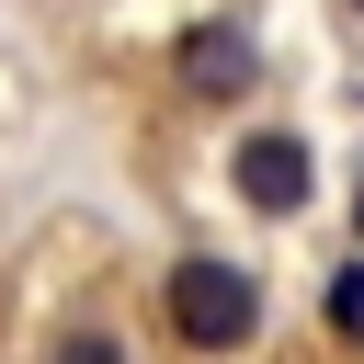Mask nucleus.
<instances>
[{
    "mask_svg": "<svg viewBox=\"0 0 364 364\" xmlns=\"http://www.w3.org/2000/svg\"><path fill=\"white\" fill-rule=\"evenodd\" d=\"M228 182H239V205H250V216H296V205H307V136L250 125V136H239V159H228Z\"/></svg>",
    "mask_w": 364,
    "mask_h": 364,
    "instance_id": "f03ea898",
    "label": "nucleus"
},
{
    "mask_svg": "<svg viewBox=\"0 0 364 364\" xmlns=\"http://www.w3.org/2000/svg\"><path fill=\"white\" fill-rule=\"evenodd\" d=\"M330 318H341V330H364V262H353V273L330 284Z\"/></svg>",
    "mask_w": 364,
    "mask_h": 364,
    "instance_id": "39448f33",
    "label": "nucleus"
},
{
    "mask_svg": "<svg viewBox=\"0 0 364 364\" xmlns=\"http://www.w3.org/2000/svg\"><path fill=\"white\" fill-rule=\"evenodd\" d=\"M159 307H171V341H182V353H239V341L262 330V284H250V262H216V250L171 262Z\"/></svg>",
    "mask_w": 364,
    "mask_h": 364,
    "instance_id": "f257e3e1",
    "label": "nucleus"
},
{
    "mask_svg": "<svg viewBox=\"0 0 364 364\" xmlns=\"http://www.w3.org/2000/svg\"><path fill=\"white\" fill-rule=\"evenodd\" d=\"M171 80H182L193 102H228V91H250V80H262V46H250L239 23H193V34L171 46Z\"/></svg>",
    "mask_w": 364,
    "mask_h": 364,
    "instance_id": "7ed1b4c3",
    "label": "nucleus"
},
{
    "mask_svg": "<svg viewBox=\"0 0 364 364\" xmlns=\"http://www.w3.org/2000/svg\"><path fill=\"white\" fill-rule=\"evenodd\" d=\"M57 364H125V341H114V330H68V341H57Z\"/></svg>",
    "mask_w": 364,
    "mask_h": 364,
    "instance_id": "20e7f679",
    "label": "nucleus"
}]
</instances>
